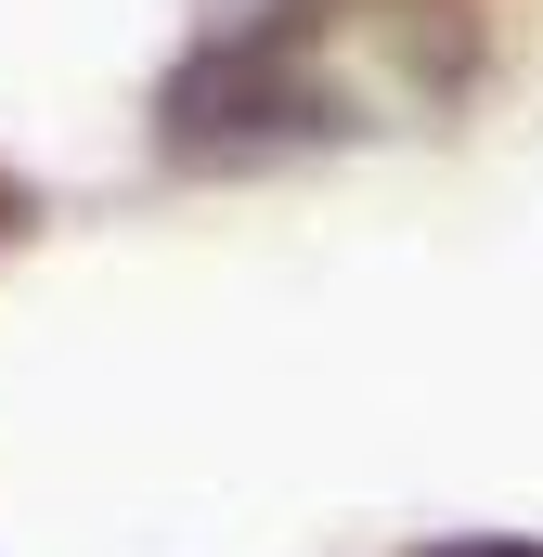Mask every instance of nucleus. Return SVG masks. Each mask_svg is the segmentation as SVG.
<instances>
[{
	"label": "nucleus",
	"instance_id": "f257e3e1",
	"mask_svg": "<svg viewBox=\"0 0 543 557\" xmlns=\"http://www.w3.org/2000/svg\"><path fill=\"white\" fill-rule=\"evenodd\" d=\"M479 0H247L155 78V156L194 182L440 131L479 91Z\"/></svg>",
	"mask_w": 543,
	"mask_h": 557
},
{
	"label": "nucleus",
	"instance_id": "f03ea898",
	"mask_svg": "<svg viewBox=\"0 0 543 557\" xmlns=\"http://www.w3.org/2000/svg\"><path fill=\"white\" fill-rule=\"evenodd\" d=\"M414 557H543L531 532H466V545H414Z\"/></svg>",
	"mask_w": 543,
	"mask_h": 557
},
{
	"label": "nucleus",
	"instance_id": "7ed1b4c3",
	"mask_svg": "<svg viewBox=\"0 0 543 557\" xmlns=\"http://www.w3.org/2000/svg\"><path fill=\"white\" fill-rule=\"evenodd\" d=\"M26 221H39V195H26V182H13V169H0V247H13V234H26Z\"/></svg>",
	"mask_w": 543,
	"mask_h": 557
}]
</instances>
